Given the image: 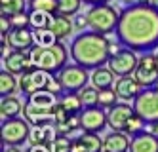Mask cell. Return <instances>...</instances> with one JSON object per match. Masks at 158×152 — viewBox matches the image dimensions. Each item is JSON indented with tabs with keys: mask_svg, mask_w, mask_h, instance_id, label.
Segmentation results:
<instances>
[{
	"mask_svg": "<svg viewBox=\"0 0 158 152\" xmlns=\"http://www.w3.org/2000/svg\"><path fill=\"white\" fill-rule=\"evenodd\" d=\"M156 59H158V51H156Z\"/></svg>",
	"mask_w": 158,
	"mask_h": 152,
	"instance_id": "cell-46",
	"label": "cell"
},
{
	"mask_svg": "<svg viewBox=\"0 0 158 152\" xmlns=\"http://www.w3.org/2000/svg\"><path fill=\"white\" fill-rule=\"evenodd\" d=\"M137 4H151V0H135Z\"/></svg>",
	"mask_w": 158,
	"mask_h": 152,
	"instance_id": "cell-42",
	"label": "cell"
},
{
	"mask_svg": "<svg viewBox=\"0 0 158 152\" xmlns=\"http://www.w3.org/2000/svg\"><path fill=\"white\" fill-rule=\"evenodd\" d=\"M135 114L147 124H158V89L156 88H145L141 93L133 99Z\"/></svg>",
	"mask_w": 158,
	"mask_h": 152,
	"instance_id": "cell-6",
	"label": "cell"
},
{
	"mask_svg": "<svg viewBox=\"0 0 158 152\" xmlns=\"http://www.w3.org/2000/svg\"><path fill=\"white\" fill-rule=\"evenodd\" d=\"M80 124H82V131L89 133H99L109 125V116L103 107H86L80 112Z\"/></svg>",
	"mask_w": 158,
	"mask_h": 152,
	"instance_id": "cell-12",
	"label": "cell"
},
{
	"mask_svg": "<svg viewBox=\"0 0 158 152\" xmlns=\"http://www.w3.org/2000/svg\"><path fill=\"white\" fill-rule=\"evenodd\" d=\"M71 152H103V139L99 137V133L84 131L80 137L73 139Z\"/></svg>",
	"mask_w": 158,
	"mask_h": 152,
	"instance_id": "cell-17",
	"label": "cell"
},
{
	"mask_svg": "<svg viewBox=\"0 0 158 152\" xmlns=\"http://www.w3.org/2000/svg\"><path fill=\"white\" fill-rule=\"evenodd\" d=\"M135 114L133 105L130 107L128 103H116L114 107H110L107 116H109V127L112 131H126V125L130 118Z\"/></svg>",
	"mask_w": 158,
	"mask_h": 152,
	"instance_id": "cell-13",
	"label": "cell"
},
{
	"mask_svg": "<svg viewBox=\"0 0 158 152\" xmlns=\"http://www.w3.org/2000/svg\"><path fill=\"white\" fill-rule=\"evenodd\" d=\"M122 2H126V4H131V2H133V0H122Z\"/></svg>",
	"mask_w": 158,
	"mask_h": 152,
	"instance_id": "cell-44",
	"label": "cell"
},
{
	"mask_svg": "<svg viewBox=\"0 0 158 152\" xmlns=\"http://www.w3.org/2000/svg\"><path fill=\"white\" fill-rule=\"evenodd\" d=\"M10 48L15 50V51H31L32 48L36 46L35 42V32H32L31 27L25 29H12L10 34L6 36Z\"/></svg>",
	"mask_w": 158,
	"mask_h": 152,
	"instance_id": "cell-14",
	"label": "cell"
},
{
	"mask_svg": "<svg viewBox=\"0 0 158 152\" xmlns=\"http://www.w3.org/2000/svg\"><path fill=\"white\" fill-rule=\"evenodd\" d=\"M12 31V23L8 15H0V38H6Z\"/></svg>",
	"mask_w": 158,
	"mask_h": 152,
	"instance_id": "cell-37",
	"label": "cell"
},
{
	"mask_svg": "<svg viewBox=\"0 0 158 152\" xmlns=\"http://www.w3.org/2000/svg\"><path fill=\"white\" fill-rule=\"evenodd\" d=\"M82 2H86L89 6H97V4H109V0H82Z\"/></svg>",
	"mask_w": 158,
	"mask_h": 152,
	"instance_id": "cell-41",
	"label": "cell"
},
{
	"mask_svg": "<svg viewBox=\"0 0 158 152\" xmlns=\"http://www.w3.org/2000/svg\"><path fill=\"white\" fill-rule=\"evenodd\" d=\"M86 27H88V17H86V15H76V17H74V29L84 32Z\"/></svg>",
	"mask_w": 158,
	"mask_h": 152,
	"instance_id": "cell-38",
	"label": "cell"
},
{
	"mask_svg": "<svg viewBox=\"0 0 158 152\" xmlns=\"http://www.w3.org/2000/svg\"><path fill=\"white\" fill-rule=\"evenodd\" d=\"M116 99H120V97H118V93H116L114 88L99 89V107L110 109V107H114V105H116Z\"/></svg>",
	"mask_w": 158,
	"mask_h": 152,
	"instance_id": "cell-31",
	"label": "cell"
},
{
	"mask_svg": "<svg viewBox=\"0 0 158 152\" xmlns=\"http://www.w3.org/2000/svg\"><path fill=\"white\" fill-rule=\"evenodd\" d=\"M151 6H152V8H156V10H158V0H151Z\"/></svg>",
	"mask_w": 158,
	"mask_h": 152,
	"instance_id": "cell-43",
	"label": "cell"
},
{
	"mask_svg": "<svg viewBox=\"0 0 158 152\" xmlns=\"http://www.w3.org/2000/svg\"><path fill=\"white\" fill-rule=\"evenodd\" d=\"M0 135H2V145H23L25 141H29L31 135V124L17 116V118L6 120L2 122V127H0Z\"/></svg>",
	"mask_w": 158,
	"mask_h": 152,
	"instance_id": "cell-7",
	"label": "cell"
},
{
	"mask_svg": "<svg viewBox=\"0 0 158 152\" xmlns=\"http://www.w3.org/2000/svg\"><path fill=\"white\" fill-rule=\"evenodd\" d=\"M131 139L124 131H110L103 139V152H130Z\"/></svg>",
	"mask_w": 158,
	"mask_h": 152,
	"instance_id": "cell-20",
	"label": "cell"
},
{
	"mask_svg": "<svg viewBox=\"0 0 158 152\" xmlns=\"http://www.w3.org/2000/svg\"><path fill=\"white\" fill-rule=\"evenodd\" d=\"M130 152H158V135L151 131H141L131 137Z\"/></svg>",
	"mask_w": 158,
	"mask_h": 152,
	"instance_id": "cell-19",
	"label": "cell"
},
{
	"mask_svg": "<svg viewBox=\"0 0 158 152\" xmlns=\"http://www.w3.org/2000/svg\"><path fill=\"white\" fill-rule=\"evenodd\" d=\"M25 152H50L46 146H29Z\"/></svg>",
	"mask_w": 158,
	"mask_h": 152,
	"instance_id": "cell-40",
	"label": "cell"
},
{
	"mask_svg": "<svg viewBox=\"0 0 158 152\" xmlns=\"http://www.w3.org/2000/svg\"><path fill=\"white\" fill-rule=\"evenodd\" d=\"M114 72L110 71L109 67H99L92 72V84L97 88V89H109L116 84L114 82Z\"/></svg>",
	"mask_w": 158,
	"mask_h": 152,
	"instance_id": "cell-23",
	"label": "cell"
},
{
	"mask_svg": "<svg viewBox=\"0 0 158 152\" xmlns=\"http://www.w3.org/2000/svg\"><path fill=\"white\" fill-rule=\"evenodd\" d=\"M57 78L61 80L65 91H74V93H78L82 88H86L88 80H92V76L88 74V71L80 65H65L59 71Z\"/></svg>",
	"mask_w": 158,
	"mask_h": 152,
	"instance_id": "cell-9",
	"label": "cell"
},
{
	"mask_svg": "<svg viewBox=\"0 0 158 152\" xmlns=\"http://www.w3.org/2000/svg\"><path fill=\"white\" fill-rule=\"evenodd\" d=\"M82 6V0H57V14L61 15H76Z\"/></svg>",
	"mask_w": 158,
	"mask_h": 152,
	"instance_id": "cell-29",
	"label": "cell"
},
{
	"mask_svg": "<svg viewBox=\"0 0 158 152\" xmlns=\"http://www.w3.org/2000/svg\"><path fill=\"white\" fill-rule=\"evenodd\" d=\"M137 51H133L130 48H124L116 53V55H112L110 59H109V68L112 72H114L116 76H130L135 72V68H137V63H139V57L135 55Z\"/></svg>",
	"mask_w": 158,
	"mask_h": 152,
	"instance_id": "cell-11",
	"label": "cell"
},
{
	"mask_svg": "<svg viewBox=\"0 0 158 152\" xmlns=\"http://www.w3.org/2000/svg\"><path fill=\"white\" fill-rule=\"evenodd\" d=\"M32 32H35L36 46H53L55 42H59L57 36H55L50 29H32Z\"/></svg>",
	"mask_w": 158,
	"mask_h": 152,
	"instance_id": "cell-30",
	"label": "cell"
},
{
	"mask_svg": "<svg viewBox=\"0 0 158 152\" xmlns=\"http://www.w3.org/2000/svg\"><path fill=\"white\" fill-rule=\"evenodd\" d=\"M145 122L139 118L137 114H133L131 118H130V122H128V125H126V131L124 133H128L130 137H133V135H137V133H141V131H145Z\"/></svg>",
	"mask_w": 158,
	"mask_h": 152,
	"instance_id": "cell-34",
	"label": "cell"
},
{
	"mask_svg": "<svg viewBox=\"0 0 158 152\" xmlns=\"http://www.w3.org/2000/svg\"><path fill=\"white\" fill-rule=\"evenodd\" d=\"M55 139H57L55 124H46V125L32 127L31 135H29V143H31V146H46L50 150V146L53 145Z\"/></svg>",
	"mask_w": 158,
	"mask_h": 152,
	"instance_id": "cell-16",
	"label": "cell"
},
{
	"mask_svg": "<svg viewBox=\"0 0 158 152\" xmlns=\"http://www.w3.org/2000/svg\"><path fill=\"white\" fill-rule=\"evenodd\" d=\"M154 88H156V89H158V82H156V86H154Z\"/></svg>",
	"mask_w": 158,
	"mask_h": 152,
	"instance_id": "cell-45",
	"label": "cell"
},
{
	"mask_svg": "<svg viewBox=\"0 0 158 152\" xmlns=\"http://www.w3.org/2000/svg\"><path fill=\"white\" fill-rule=\"evenodd\" d=\"M114 89L118 93V97L124 99V101H133L135 97L141 93V84L137 80H135V76H120L116 80V84H114Z\"/></svg>",
	"mask_w": 158,
	"mask_h": 152,
	"instance_id": "cell-18",
	"label": "cell"
},
{
	"mask_svg": "<svg viewBox=\"0 0 158 152\" xmlns=\"http://www.w3.org/2000/svg\"><path fill=\"white\" fill-rule=\"evenodd\" d=\"M135 80L141 84V88H154L156 82H158V59H156V53H143L139 57V63L137 68L133 72Z\"/></svg>",
	"mask_w": 158,
	"mask_h": 152,
	"instance_id": "cell-8",
	"label": "cell"
},
{
	"mask_svg": "<svg viewBox=\"0 0 158 152\" xmlns=\"http://www.w3.org/2000/svg\"><path fill=\"white\" fill-rule=\"evenodd\" d=\"M86 17H88V27L92 31L101 32V34H110L118 27L120 14L109 4H97L88 10Z\"/></svg>",
	"mask_w": 158,
	"mask_h": 152,
	"instance_id": "cell-5",
	"label": "cell"
},
{
	"mask_svg": "<svg viewBox=\"0 0 158 152\" xmlns=\"http://www.w3.org/2000/svg\"><path fill=\"white\" fill-rule=\"evenodd\" d=\"M29 10H42L48 14H57V0H29Z\"/></svg>",
	"mask_w": 158,
	"mask_h": 152,
	"instance_id": "cell-32",
	"label": "cell"
},
{
	"mask_svg": "<svg viewBox=\"0 0 158 152\" xmlns=\"http://www.w3.org/2000/svg\"><path fill=\"white\" fill-rule=\"evenodd\" d=\"M46 89L52 91L53 95H57V97H61L63 93H65L63 84H61V80L57 78V74H52V78H50V82H48V88H46Z\"/></svg>",
	"mask_w": 158,
	"mask_h": 152,
	"instance_id": "cell-36",
	"label": "cell"
},
{
	"mask_svg": "<svg viewBox=\"0 0 158 152\" xmlns=\"http://www.w3.org/2000/svg\"><path fill=\"white\" fill-rule=\"evenodd\" d=\"M2 152H23V150L15 145H2Z\"/></svg>",
	"mask_w": 158,
	"mask_h": 152,
	"instance_id": "cell-39",
	"label": "cell"
},
{
	"mask_svg": "<svg viewBox=\"0 0 158 152\" xmlns=\"http://www.w3.org/2000/svg\"><path fill=\"white\" fill-rule=\"evenodd\" d=\"M116 38L126 48L149 53L158 48V10L151 4H130L120 11Z\"/></svg>",
	"mask_w": 158,
	"mask_h": 152,
	"instance_id": "cell-1",
	"label": "cell"
},
{
	"mask_svg": "<svg viewBox=\"0 0 158 152\" xmlns=\"http://www.w3.org/2000/svg\"><path fill=\"white\" fill-rule=\"evenodd\" d=\"M78 95H80V99H82L84 109L86 107H97V105H99V89L95 86L82 88L80 91H78Z\"/></svg>",
	"mask_w": 158,
	"mask_h": 152,
	"instance_id": "cell-28",
	"label": "cell"
},
{
	"mask_svg": "<svg viewBox=\"0 0 158 152\" xmlns=\"http://www.w3.org/2000/svg\"><path fill=\"white\" fill-rule=\"evenodd\" d=\"M17 86H19V82L15 80V74H12L10 71L4 68V71L0 72V95H2V97L14 95Z\"/></svg>",
	"mask_w": 158,
	"mask_h": 152,
	"instance_id": "cell-25",
	"label": "cell"
},
{
	"mask_svg": "<svg viewBox=\"0 0 158 152\" xmlns=\"http://www.w3.org/2000/svg\"><path fill=\"white\" fill-rule=\"evenodd\" d=\"M29 53L36 68H42L50 74H59V71L67 65V57L71 51H67L65 44L59 40L53 46H35Z\"/></svg>",
	"mask_w": 158,
	"mask_h": 152,
	"instance_id": "cell-4",
	"label": "cell"
},
{
	"mask_svg": "<svg viewBox=\"0 0 158 152\" xmlns=\"http://www.w3.org/2000/svg\"><path fill=\"white\" fill-rule=\"evenodd\" d=\"M73 146V139L67 135H57V139L53 141V145L50 146V152H71Z\"/></svg>",
	"mask_w": 158,
	"mask_h": 152,
	"instance_id": "cell-33",
	"label": "cell"
},
{
	"mask_svg": "<svg viewBox=\"0 0 158 152\" xmlns=\"http://www.w3.org/2000/svg\"><path fill=\"white\" fill-rule=\"evenodd\" d=\"M59 105L69 112V114H80L84 110V105H82V99L78 93L74 91H65L63 95L59 97Z\"/></svg>",
	"mask_w": 158,
	"mask_h": 152,
	"instance_id": "cell-24",
	"label": "cell"
},
{
	"mask_svg": "<svg viewBox=\"0 0 158 152\" xmlns=\"http://www.w3.org/2000/svg\"><path fill=\"white\" fill-rule=\"evenodd\" d=\"M23 118L32 125H46V124H55V109L59 105V97L53 95L52 91L42 89L27 97L23 103Z\"/></svg>",
	"mask_w": 158,
	"mask_h": 152,
	"instance_id": "cell-3",
	"label": "cell"
},
{
	"mask_svg": "<svg viewBox=\"0 0 158 152\" xmlns=\"http://www.w3.org/2000/svg\"><path fill=\"white\" fill-rule=\"evenodd\" d=\"M29 15H31V29H48L53 14H48L42 10H29Z\"/></svg>",
	"mask_w": 158,
	"mask_h": 152,
	"instance_id": "cell-27",
	"label": "cell"
},
{
	"mask_svg": "<svg viewBox=\"0 0 158 152\" xmlns=\"http://www.w3.org/2000/svg\"><path fill=\"white\" fill-rule=\"evenodd\" d=\"M109 46L110 40L107 38V34H101L95 31L80 32L69 48L71 59L74 61V65L84 67L86 71H95V68L109 63L110 59Z\"/></svg>",
	"mask_w": 158,
	"mask_h": 152,
	"instance_id": "cell-2",
	"label": "cell"
},
{
	"mask_svg": "<svg viewBox=\"0 0 158 152\" xmlns=\"http://www.w3.org/2000/svg\"><path fill=\"white\" fill-rule=\"evenodd\" d=\"M57 40H65L69 34L74 31V21H71L69 15H61V14H53L52 15V21H50V27H48Z\"/></svg>",
	"mask_w": 158,
	"mask_h": 152,
	"instance_id": "cell-21",
	"label": "cell"
},
{
	"mask_svg": "<svg viewBox=\"0 0 158 152\" xmlns=\"http://www.w3.org/2000/svg\"><path fill=\"white\" fill-rule=\"evenodd\" d=\"M50 78H52L50 72L35 67V68H31V71H27V72H23L19 76V89H21V93H23L25 97H29V95H32V93H36V91L46 89Z\"/></svg>",
	"mask_w": 158,
	"mask_h": 152,
	"instance_id": "cell-10",
	"label": "cell"
},
{
	"mask_svg": "<svg viewBox=\"0 0 158 152\" xmlns=\"http://www.w3.org/2000/svg\"><path fill=\"white\" fill-rule=\"evenodd\" d=\"M10 23H12V29H25V27H31V15H29V11L10 15Z\"/></svg>",
	"mask_w": 158,
	"mask_h": 152,
	"instance_id": "cell-35",
	"label": "cell"
},
{
	"mask_svg": "<svg viewBox=\"0 0 158 152\" xmlns=\"http://www.w3.org/2000/svg\"><path fill=\"white\" fill-rule=\"evenodd\" d=\"M29 0H0V15H15L27 11Z\"/></svg>",
	"mask_w": 158,
	"mask_h": 152,
	"instance_id": "cell-26",
	"label": "cell"
},
{
	"mask_svg": "<svg viewBox=\"0 0 158 152\" xmlns=\"http://www.w3.org/2000/svg\"><path fill=\"white\" fill-rule=\"evenodd\" d=\"M4 68L10 71L12 74H15V76H21L23 72L35 68V65H32V59H31V53L29 51H15L14 50L4 59Z\"/></svg>",
	"mask_w": 158,
	"mask_h": 152,
	"instance_id": "cell-15",
	"label": "cell"
},
{
	"mask_svg": "<svg viewBox=\"0 0 158 152\" xmlns=\"http://www.w3.org/2000/svg\"><path fill=\"white\" fill-rule=\"evenodd\" d=\"M23 107L25 105H21V101L14 95L2 97V101H0V116H2V122L17 118V116L23 112Z\"/></svg>",
	"mask_w": 158,
	"mask_h": 152,
	"instance_id": "cell-22",
	"label": "cell"
}]
</instances>
